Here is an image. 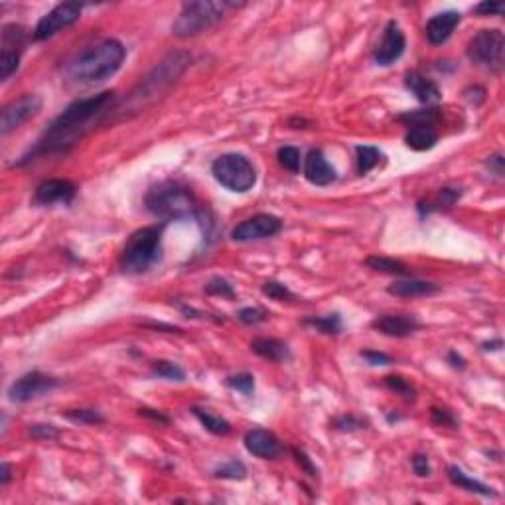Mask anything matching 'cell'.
Masks as SVG:
<instances>
[{
  "instance_id": "cell-48",
  "label": "cell",
  "mask_w": 505,
  "mask_h": 505,
  "mask_svg": "<svg viewBox=\"0 0 505 505\" xmlns=\"http://www.w3.org/2000/svg\"><path fill=\"white\" fill-rule=\"evenodd\" d=\"M180 310H182V314H186V318H199V320H213V322H223V320L211 318L208 312H201V310H196V308L186 306V304H182Z\"/></svg>"
},
{
  "instance_id": "cell-49",
  "label": "cell",
  "mask_w": 505,
  "mask_h": 505,
  "mask_svg": "<svg viewBox=\"0 0 505 505\" xmlns=\"http://www.w3.org/2000/svg\"><path fill=\"white\" fill-rule=\"evenodd\" d=\"M487 168L489 170H494V174H496L497 178H501L504 176V158L499 156V154H496V156H489V160H487Z\"/></svg>"
},
{
  "instance_id": "cell-30",
  "label": "cell",
  "mask_w": 505,
  "mask_h": 505,
  "mask_svg": "<svg viewBox=\"0 0 505 505\" xmlns=\"http://www.w3.org/2000/svg\"><path fill=\"white\" fill-rule=\"evenodd\" d=\"M440 121L438 115V109H421V111H409L405 115L399 117V123H403L409 126H418V125H434Z\"/></svg>"
},
{
  "instance_id": "cell-21",
  "label": "cell",
  "mask_w": 505,
  "mask_h": 505,
  "mask_svg": "<svg viewBox=\"0 0 505 505\" xmlns=\"http://www.w3.org/2000/svg\"><path fill=\"white\" fill-rule=\"evenodd\" d=\"M438 284L426 282V280H397L393 284H389L387 292L391 296L397 298H418V296H433L438 292Z\"/></svg>"
},
{
  "instance_id": "cell-52",
  "label": "cell",
  "mask_w": 505,
  "mask_h": 505,
  "mask_svg": "<svg viewBox=\"0 0 505 505\" xmlns=\"http://www.w3.org/2000/svg\"><path fill=\"white\" fill-rule=\"evenodd\" d=\"M501 345H504V343H501V340H494V342H486L484 345H482V348H484L486 352H489V350L494 352V350H499Z\"/></svg>"
},
{
  "instance_id": "cell-46",
  "label": "cell",
  "mask_w": 505,
  "mask_h": 505,
  "mask_svg": "<svg viewBox=\"0 0 505 505\" xmlns=\"http://www.w3.org/2000/svg\"><path fill=\"white\" fill-rule=\"evenodd\" d=\"M413 470H415V474L418 476V478H426V476H431V464H428V456H424V454H415L413 456Z\"/></svg>"
},
{
  "instance_id": "cell-10",
  "label": "cell",
  "mask_w": 505,
  "mask_h": 505,
  "mask_svg": "<svg viewBox=\"0 0 505 505\" xmlns=\"http://www.w3.org/2000/svg\"><path fill=\"white\" fill-rule=\"evenodd\" d=\"M26 44V30L18 24H6L2 28V54H0V79H10L20 65V57Z\"/></svg>"
},
{
  "instance_id": "cell-20",
  "label": "cell",
  "mask_w": 505,
  "mask_h": 505,
  "mask_svg": "<svg viewBox=\"0 0 505 505\" xmlns=\"http://www.w3.org/2000/svg\"><path fill=\"white\" fill-rule=\"evenodd\" d=\"M405 87L406 91H411V93L415 95L416 101H421V103H424V105L436 103V101H440L442 97L440 87H438L433 79H428L426 75H423L421 72H416V70L406 72Z\"/></svg>"
},
{
  "instance_id": "cell-42",
  "label": "cell",
  "mask_w": 505,
  "mask_h": 505,
  "mask_svg": "<svg viewBox=\"0 0 505 505\" xmlns=\"http://www.w3.org/2000/svg\"><path fill=\"white\" fill-rule=\"evenodd\" d=\"M431 418L436 426H450V428H456V416L452 415V411H446V409H438V406H433L431 409Z\"/></svg>"
},
{
  "instance_id": "cell-17",
  "label": "cell",
  "mask_w": 505,
  "mask_h": 505,
  "mask_svg": "<svg viewBox=\"0 0 505 505\" xmlns=\"http://www.w3.org/2000/svg\"><path fill=\"white\" fill-rule=\"evenodd\" d=\"M371 328L389 338H409L411 334H415L421 324L415 316L411 314H383L371 322Z\"/></svg>"
},
{
  "instance_id": "cell-25",
  "label": "cell",
  "mask_w": 505,
  "mask_h": 505,
  "mask_svg": "<svg viewBox=\"0 0 505 505\" xmlns=\"http://www.w3.org/2000/svg\"><path fill=\"white\" fill-rule=\"evenodd\" d=\"M462 192L458 188H440V192L434 196L433 199L426 201H418V211L421 216H428L433 211H442V209H450L458 199H460Z\"/></svg>"
},
{
  "instance_id": "cell-40",
  "label": "cell",
  "mask_w": 505,
  "mask_h": 505,
  "mask_svg": "<svg viewBox=\"0 0 505 505\" xmlns=\"http://www.w3.org/2000/svg\"><path fill=\"white\" fill-rule=\"evenodd\" d=\"M237 318H239V322H243V324L247 326H257L261 324V322H265L267 318H269V314L265 312V310H261V308H241L239 312H237Z\"/></svg>"
},
{
  "instance_id": "cell-12",
  "label": "cell",
  "mask_w": 505,
  "mask_h": 505,
  "mask_svg": "<svg viewBox=\"0 0 505 505\" xmlns=\"http://www.w3.org/2000/svg\"><path fill=\"white\" fill-rule=\"evenodd\" d=\"M57 387V379L44 375L40 371H30L18 377L9 387V399L12 403H28L32 399H38L50 393Z\"/></svg>"
},
{
  "instance_id": "cell-24",
  "label": "cell",
  "mask_w": 505,
  "mask_h": 505,
  "mask_svg": "<svg viewBox=\"0 0 505 505\" xmlns=\"http://www.w3.org/2000/svg\"><path fill=\"white\" fill-rule=\"evenodd\" d=\"M448 479H450L456 487L466 489V492H472V494H478V496L484 497L497 496V492H494V487L486 486V484H482L478 479L470 478L468 474H464V470H460L458 466H450V468H448Z\"/></svg>"
},
{
  "instance_id": "cell-28",
  "label": "cell",
  "mask_w": 505,
  "mask_h": 505,
  "mask_svg": "<svg viewBox=\"0 0 505 505\" xmlns=\"http://www.w3.org/2000/svg\"><path fill=\"white\" fill-rule=\"evenodd\" d=\"M385 156L379 150L377 146H357L355 148V168L357 174L365 176L367 172H371L377 166Z\"/></svg>"
},
{
  "instance_id": "cell-11",
  "label": "cell",
  "mask_w": 505,
  "mask_h": 505,
  "mask_svg": "<svg viewBox=\"0 0 505 505\" xmlns=\"http://www.w3.org/2000/svg\"><path fill=\"white\" fill-rule=\"evenodd\" d=\"M282 231V221L280 217L271 213H257V216L247 217L239 226L231 231V239L237 243H251L259 239H269Z\"/></svg>"
},
{
  "instance_id": "cell-33",
  "label": "cell",
  "mask_w": 505,
  "mask_h": 505,
  "mask_svg": "<svg viewBox=\"0 0 505 505\" xmlns=\"http://www.w3.org/2000/svg\"><path fill=\"white\" fill-rule=\"evenodd\" d=\"M262 294L269 296L271 300H279V302H292V300H296L294 292H290L289 287L279 282V280H267L262 284Z\"/></svg>"
},
{
  "instance_id": "cell-41",
  "label": "cell",
  "mask_w": 505,
  "mask_h": 505,
  "mask_svg": "<svg viewBox=\"0 0 505 505\" xmlns=\"http://www.w3.org/2000/svg\"><path fill=\"white\" fill-rule=\"evenodd\" d=\"M332 428H335V431H343V433H352V431H355V428H363V421L353 415H343L332 421Z\"/></svg>"
},
{
  "instance_id": "cell-13",
  "label": "cell",
  "mask_w": 505,
  "mask_h": 505,
  "mask_svg": "<svg viewBox=\"0 0 505 505\" xmlns=\"http://www.w3.org/2000/svg\"><path fill=\"white\" fill-rule=\"evenodd\" d=\"M42 109V99L38 95H22L20 99L12 101L6 107L2 109L0 115V135L9 136L12 131H16L26 123L28 118L38 115V111Z\"/></svg>"
},
{
  "instance_id": "cell-9",
  "label": "cell",
  "mask_w": 505,
  "mask_h": 505,
  "mask_svg": "<svg viewBox=\"0 0 505 505\" xmlns=\"http://www.w3.org/2000/svg\"><path fill=\"white\" fill-rule=\"evenodd\" d=\"M83 4L82 2H62L55 9H52L48 14L38 20L34 28V40L44 42L48 38L55 36L57 32H62L65 28L73 26L77 20L82 18Z\"/></svg>"
},
{
  "instance_id": "cell-50",
  "label": "cell",
  "mask_w": 505,
  "mask_h": 505,
  "mask_svg": "<svg viewBox=\"0 0 505 505\" xmlns=\"http://www.w3.org/2000/svg\"><path fill=\"white\" fill-rule=\"evenodd\" d=\"M448 361H450V365L454 367V370H464V367H466V361H464V357H462V355H458L456 352L448 353Z\"/></svg>"
},
{
  "instance_id": "cell-44",
  "label": "cell",
  "mask_w": 505,
  "mask_h": 505,
  "mask_svg": "<svg viewBox=\"0 0 505 505\" xmlns=\"http://www.w3.org/2000/svg\"><path fill=\"white\" fill-rule=\"evenodd\" d=\"M474 12L479 16H497V14L504 12V4L494 2V0H486V2H479L478 6H474Z\"/></svg>"
},
{
  "instance_id": "cell-35",
  "label": "cell",
  "mask_w": 505,
  "mask_h": 505,
  "mask_svg": "<svg viewBox=\"0 0 505 505\" xmlns=\"http://www.w3.org/2000/svg\"><path fill=\"white\" fill-rule=\"evenodd\" d=\"M213 476L217 479H245L247 478V468L243 466V462L229 460L226 464H221L219 468H216Z\"/></svg>"
},
{
  "instance_id": "cell-26",
  "label": "cell",
  "mask_w": 505,
  "mask_h": 505,
  "mask_svg": "<svg viewBox=\"0 0 505 505\" xmlns=\"http://www.w3.org/2000/svg\"><path fill=\"white\" fill-rule=\"evenodd\" d=\"M192 413H194V416L198 418L199 423L204 424V428H206L208 433L216 434V436H227V434L231 433V424H229V421H226V418L211 415L209 411L199 409V406H194Z\"/></svg>"
},
{
  "instance_id": "cell-43",
  "label": "cell",
  "mask_w": 505,
  "mask_h": 505,
  "mask_svg": "<svg viewBox=\"0 0 505 505\" xmlns=\"http://www.w3.org/2000/svg\"><path fill=\"white\" fill-rule=\"evenodd\" d=\"M292 456H294V460H296V464L302 468L304 474H308L310 478H318V468L312 464V460H310V456H308L306 452L292 448Z\"/></svg>"
},
{
  "instance_id": "cell-37",
  "label": "cell",
  "mask_w": 505,
  "mask_h": 505,
  "mask_svg": "<svg viewBox=\"0 0 505 505\" xmlns=\"http://www.w3.org/2000/svg\"><path fill=\"white\" fill-rule=\"evenodd\" d=\"M279 162L282 168H287L289 172H292V174H298L300 172V162H302V158H300V150L298 148H294V146H282V148H279Z\"/></svg>"
},
{
  "instance_id": "cell-3",
  "label": "cell",
  "mask_w": 505,
  "mask_h": 505,
  "mask_svg": "<svg viewBox=\"0 0 505 505\" xmlns=\"http://www.w3.org/2000/svg\"><path fill=\"white\" fill-rule=\"evenodd\" d=\"M189 65V54L188 52H170L154 65L150 72L146 73L145 77L138 82L135 89L128 93V99L125 101V107L118 109L123 113H138L148 105H152L154 101L158 99L160 95H164L166 91L170 89L174 83L180 79L186 67Z\"/></svg>"
},
{
  "instance_id": "cell-39",
  "label": "cell",
  "mask_w": 505,
  "mask_h": 505,
  "mask_svg": "<svg viewBox=\"0 0 505 505\" xmlns=\"http://www.w3.org/2000/svg\"><path fill=\"white\" fill-rule=\"evenodd\" d=\"M30 436H32L34 440L50 442V440H55V438L60 436V431L55 428L54 424L36 423V424H30Z\"/></svg>"
},
{
  "instance_id": "cell-36",
  "label": "cell",
  "mask_w": 505,
  "mask_h": 505,
  "mask_svg": "<svg viewBox=\"0 0 505 505\" xmlns=\"http://www.w3.org/2000/svg\"><path fill=\"white\" fill-rule=\"evenodd\" d=\"M383 381H385V385H387L391 391H395L397 395L405 397L406 401H415L416 399V389L413 387L406 379L399 377V375H387Z\"/></svg>"
},
{
  "instance_id": "cell-45",
  "label": "cell",
  "mask_w": 505,
  "mask_h": 505,
  "mask_svg": "<svg viewBox=\"0 0 505 505\" xmlns=\"http://www.w3.org/2000/svg\"><path fill=\"white\" fill-rule=\"evenodd\" d=\"M363 360L367 361L370 365H391L393 363V360L389 357L387 353L383 352H373V350H363V352L360 353Z\"/></svg>"
},
{
  "instance_id": "cell-51",
  "label": "cell",
  "mask_w": 505,
  "mask_h": 505,
  "mask_svg": "<svg viewBox=\"0 0 505 505\" xmlns=\"http://www.w3.org/2000/svg\"><path fill=\"white\" fill-rule=\"evenodd\" d=\"M10 478H12V474H10V464L2 462V466H0V486H6V484L10 482Z\"/></svg>"
},
{
  "instance_id": "cell-34",
  "label": "cell",
  "mask_w": 505,
  "mask_h": 505,
  "mask_svg": "<svg viewBox=\"0 0 505 505\" xmlns=\"http://www.w3.org/2000/svg\"><path fill=\"white\" fill-rule=\"evenodd\" d=\"M226 385L229 389H233L237 393H241L245 397H251L255 393V377L251 373H237L231 377L226 379Z\"/></svg>"
},
{
  "instance_id": "cell-47",
  "label": "cell",
  "mask_w": 505,
  "mask_h": 505,
  "mask_svg": "<svg viewBox=\"0 0 505 505\" xmlns=\"http://www.w3.org/2000/svg\"><path fill=\"white\" fill-rule=\"evenodd\" d=\"M138 415L145 416V418H150V421H154V423H160V424L170 423V418L164 415V413L156 411V409H150V406H140V409H138Z\"/></svg>"
},
{
  "instance_id": "cell-22",
  "label": "cell",
  "mask_w": 505,
  "mask_h": 505,
  "mask_svg": "<svg viewBox=\"0 0 505 505\" xmlns=\"http://www.w3.org/2000/svg\"><path fill=\"white\" fill-rule=\"evenodd\" d=\"M438 143V131L434 125H418V126H409V133L405 136V145L411 150L416 152H424V150H431Z\"/></svg>"
},
{
  "instance_id": "cell-27",
  "label": "cell",
  "mask_w": 505,
  "mask_h": 505,
  "mask_svg": "<svg viewBox=\"0 0 505 505\" xmlns=\"http://www.w3.org/2000/svg\"><path fill=\"white\" fill-rule=\"evenodd\" d=\"M302 324L306 326V328H312V330H316V332H320V334H326V335H338L340 332H342V328H343L340 314L310 316V318H306Z\"/></svg>"
},
{
  "instance_id": "cell-4",
  "label": "cell",
  "mask_w": 505,
  "mask_h": 505,
  "mask_svg": "<svg viewBox=\"0 0 505 505\" xmlns=\"http://www.w3.org/2000/svg\"><path fill=\"white\" fill-rule=\"evenodd\" d=\"M126 57V48L118 40H103L97 45L89 48L87 52L77 55L67 65L70 79L85 85L101 83L113 77L121 70Z\"/></svg>"
},
{
  "instance_id": "cell-8",
  "label": "cell",
  "mask_w": 505,
  "mask_h": 505,
  "mask_svg": "<svg viewBox=\"0 0 505 505\" xmlns=\"http://www.w3.org/2000/svg\"><path fill=\"white\" fill-rule=\"evenodd\" d=\"M466 55L474 65L487 72H499L504 67L505 57V36L497 28L479 30L476 36L470 40L466 48Z\"/></svg>"
},
{
  "instance_id": "cell-5",
  "label": "cell",
  "mask_w": 505,
  "mask_h": 505,
  "mask_svg": "<svg viewBox=\"0 0 505 505\" xmlns=\"http://www.w3.org/2000/svg\"><path fill=\"white\" fill-rule=\"evenodd\" d=\"M166 223L138 229L123 247L118 267L126 274H143L162 257V235Z\"/></svg>"
},
{
  "instance_id": "cell-2",
  "label": "cell",
  "mask_w": 505,
  "mask_h": 505,
  "mask_svg": "<svg viewBox=\"0 0 505 505\" xmlns=\"http://www.w3.org/2000/svg\"><path fill=\"white\" fill-rule=\"evenodd\" d=\"M145 204L146 209L154 217L162 219V223L188 221V219H196L201 227L206 223L208 226L213 223L209 219L208 211L201 208V204L196 199L194 192L180 182L166 180L152 186L146 194Z\"/></svg>"
},
{
  "instance_id": "cell-14",
  "label": "cell",
  "mask_w": 505,
  "mask_h": 505,
  "mask_svg": "<svg viewBox=\"0 0 505 505\" xmlns=\"http://www.w3.org/2000/svg\"><path fill=\"white\" fill-rule=\"evenodd\" d=\"M406 48V40L403 30L399 26L397 20H389L387 26L383 30V36H381V42L375 45L373 50V60L379 65H391L395 63L405 54Z\"/></svg>"
},
{
  "instance_id": "cell-31",
  "label": "cell",
  "mask_w": 505,
  "mask_h": 505,
  "mask_svg": "<svg viewBox=\"0 0 505 505\" xmlns=\"http://www.w3.org/2000/svg\"><path fill=\"white\" fill-rule=\"evenodd\" d=\"M152 373L158 375V377L166 379V381H186V371L182 370L178 363L174 361H166V360H158L152 363Z\"/></svg>"
},
{
  "instance_id": "cell-32",
  "label": "cell",
  "mask_w": 505,
  "mask_h": 505,
  "mask_svg": "<svg viewBox=\"0 0 505 505\" xmlns=\"http://www.w3.org/2000/svg\"><path fill=\"white\" fill-rule=\"evenodd\" d=\"M63 416L75 424H103L105 416L101 415L97 409H70Z\"/></svg>"
},
{
  "instance_id": "cell-23",
  "label": "cell",
  "mask_w": 505,
  "mask_h": 505,
  "mask_svg": "<svg viewBox=\"0 0 505 505\" xmlns=\"http://www.w3.org/2000/svg\"><path fill=\"white\" fill-rule=\"evenodd\" d=\"M251 350L259 357L272 361V363H282V361H287L290 357L289 345L277 340V338H259V340H255L251 343Z\"/></svg>"
},
{
  "instance_id": "cell-38",
  "label": "cell",
  "mask_w": 505,
  "mask_h": 505,
  "mask_svg": "<svg viewBox=\"0 0 505 505\" xmlns=\"http://www.w3.org/2000/svg\"><path fill=\"white\" fill-rule=\"evenodd\" d=\"M204 290H206V294H209V296H221V298H235V289L231 282H227L226 279H221V277H216V279H211L204 287Z\"/></svg>"
},
{
  "instance_id": "cell-1",
  "label": "cell",
  "mask_w": 505,
  "mask_h": 505,
  "mask_svg": "<svg viewBox=\"0 0 505 505\" xmlns=\"http://www.w3.org/2000/svg\"><path fill=\"white\" fill-rule=\"evenodd\" d=\"M115 103H117L115 91H103L93 97L75 99L72 105L63 109L62 115H57L52 121V125L40 136L34 148H30L16 162V166L30 164L42 156L70 152L93 126L115 111Z\"/></svg>"
},
{
  "instance_id": "cell-18",
  "label": "cell",
  "mask_w": 505,
  "mask_h": 505,
  "mask_svg": "<svg viewBox=\"0 0 505 505\" xmlns=\"http://www.w3.org/2000/svg\"><path fill=\"white\" fill-rule=\"evenodd\" d=\"M460 20L462 14L456 12V10H444V12L434 14L433 18L426 22V28H424L426 40L433 45L444 44L452 36V32L456 30V26L460 24Z\"/></svg>"
},
{
  "instance_id": "cell-16",
  "label": "cell",
  "mask_w": 505,
  "mask_h": 505,
  "mask_svg": "<svg viewBox=\"0 0 505 505\" xmlns=\"http://www.w3.org/2000/svg\"><path fill=\"white\" fill-rule=\"evenodd\" d=\"M243 444L249 454L261 460H274L282 454V442L277 438V434L267 428H251L245 434Z\"/></svg>"
},
{
  "instance_id": "cell-15",
  "label": "cell",
  "mask_w": 505,
  "mask_h": 505,
  "mask_svg": "<svg viewBox=\"0 0 505 505\" xmlns=\"http://www.w3.org/2000/svg\"><path fill=\"white\" fill-rule=\"evenodd\" d=\"M77 196V186L72 180L52 178L44 180L34 192L32 204L34 206H54V204H72Z\"/></svg>"
},
{
  "instance_id": "cell-29",
  "label": "cell",
  "mask_w": 505,
  "mask_h": 505,
  "mask_svg": "<svg viewBox=\"0 0 505 505\" xmlns=\"http://www.w3.org/2000/svg\"><path fill=\"white\" fill-rule=\"evenodd\" d=\"M365 265L373 269V271L379 272H387V274H397V277H409L411 274V269L406 267L403 261H397V259H389V257H379V255H373L370 257Z\"/></svg>"
},
{
  "instance_id": "cell-6",
  "label": "cell",
  "mask_w": 505,
  "mask_h": 505,
  "mask_svg": "<svg viewBox=\"0 0 505 505\" xmlns=\"http://www.w3.org/2000/svg\"><path fill=\"white\" fill-rule=\"evenodd\" d=\"M237 2H213V0H194L184 2L180 14L172 22V34L178 38H194L208 32L226 18L229 10L239 9Z\"/></svg>"
},
{
  "instance_id": "cell-7",
  "label": "cell",
  "mask_w": 505,
  "mask_h": 505,
  "mask_svg": "<svg viewBox=\"0 0 505 505\" xmlns=\"http://www.w3.org/2000/svg\"><path fill=\"white\" fill-rule=\"evenodd\" d=\"M211 174L217 184H221L223 188L235 194H245L257 184V170L252 162L247 156L237 152L217 156L211 164Z\"/></svg>"
},
{
  "instance_id": "cell-19",
  "label": "cell",
  "mask_w": 505,
  "mask_h": 505,
  "mask_svg": "<svg viewBox=\"0 0 505 505\" xmlns=\"http://www.w3.org/2000/svg\"><path fill=\"white\" fill-rule=\"evenodd\" d=\"M304 176L310 184L314 186H330L332 182H335V170L332 164L328 162V158L320 148L310 150L304 160Z\"/></svg>"
}]
</instances>
